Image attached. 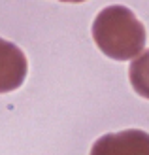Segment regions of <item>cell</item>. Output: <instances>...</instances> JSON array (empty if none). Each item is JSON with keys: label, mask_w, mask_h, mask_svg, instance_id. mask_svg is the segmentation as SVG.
<instances>
[{"label": "cell", "mask_w": 149, "mask_h": 155, "mask_svg": "<svg viewBox=\"0 0 149 155\" xmlns=\"http://www.w3.org/2000/svg\"><path fill=\"white\" fill-rule=\"evenodd\" d=\"M92 38L106 57L130 61L144 53L145 27L132 10L125 6H108L92 21Z\"/></svg>", "instance_id": "obj_1"}, {"label": "cell", "mask_w": 149, "mask_h": 155, "mask_svg": "<svg viewBox=\"0 0 149 155\" xmlns=\"http://www.w3.org/2000/svg\"><path fill=\"white\" fill-rule=\"evenodd\" d=\"M91 155H149V133L127 129L104 134L92 144Z\"/></svg>", "instance_id": "obj_2"}, {"label": "cell", "mask_w": 149, "mask_h": 155, "mask_svg": "<svg viewBox=\"0 0 149 155\" xmlns=\"http://www.w3.org/2000/svg\"><path fill=\"white\" fill-rule=\"evenodd\" d=\"M28 72V61L21 48L0 38V95L19 89Z\"/></svg>", "instance_id": "obj_3"}, {"label": "cell", "mask_w": 149, "mask_h": 155, "mask_svg": "<svg viewBox=\"0 0 149 155\" xmlns=\"http://www.w3.org/2000/svg\"><path fill=\"white\" fill-rule=\"evenodd\" d=\"M128 78L134 91L140 97L149 100V49L142 55L132 59V64L128 68Z\"/></svg>", "instance_id": "obj_4"}, {"label": "cell", "mask_w": 149, "mask_h": 155, "mask_svg": "<svg viewBox=\"0 0 149 155\" xmlns=\"http://www.w3.org/2000/svg\"><path fill=\"white\" fill-rule=\"evenodd\" d=\"M60 2H70V4H79V2H85V0H60Z\"/></svg>", "instance_id": "obj_5"}]
</instances>
